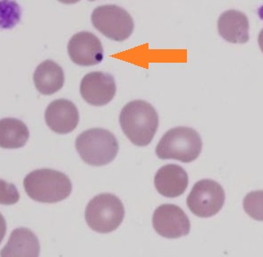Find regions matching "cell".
<instances>
[{"instance_id": "cell-1", "label": "cell", "mask_w": 263, "mask_h": 257, "mask_svg": "<svg viewBox=\"0 0 263 257\" xmlns=\"http://www.w3.org/2000/svg\"><path fill=\"white\" fill-rule=\"evenodd\" d=\"M119 122L123 132L135 145L152 143L159 126V116L153 105L142 100L130 101L122 108Z\"/></svg>"}, {"instance_id": "cell-2", "label": "cell", "mask_w": 263, "mask_h": 257, "mask_svg": "<svg viewBox=\"0 0 263 257\" xmlns=\"http://www.w3.org/2000/svg\"><path fill=\"white\" fill-rule=\"evenodd\" d=\"M24 187L30 198L40 203L54 204L63 201L72 192V183L66 174L42 169L28 174Z\"/></svg>"}, {"instance_id": "cell-3", "label": "cell", "mask_w": 263, "mask_h": 257, "mask_svg": "<svg viewBox=\"0 0 263 257\" xmlns=\"http://www.w3.org/2000/svg\"><path fill=\"white\" fill-rule=\"evenodd\" d=\"M202 148L201 136L194 129L179 126L170 129L163 136L156 148L161 160H177L189 163L196 160Z\"/></svg>"}, {"instance_id": "cell-4", "label": "cell", "mask_w": 263, "mask_h": 257, "mask_svg": "<svg viewBox=\"0 0 263 257\" xmlns=\"http://www.w3.org/2000/svg\"><path fill=\"white\" fill-rule=\"evenodd\" d=\"M76 148L82 160L91 166L110 163L118 153V142L112 133L103 128L88 129L76 140Z\"/></svg>"}, {"instance_id": "cell-5", "label": "cell", "mask_w": 263, "mask_h": 257, "mask_svg": "<svg viewBox=\"0 0 263 257\" xmlns=\"http://www.w3.org/2000/svg\"><path fill=\"white\" fill-rule=\"evenodd\" d=\"M125 207L120 199L111 194H101L91 199L85 210L88 226L99 233H109L120 226Z\"/></svg>"}, {"instance_id": "cell-6", "label": "cell", "mask_w": 263, "mask_h": 257, "mask_svg": "<svg viewBox=\"0 0 263 257\" xmlns=\"http://www.w3.org/2000/svg\"><path fill=\"white\" fill-rule=\"evenodd\" d=\"M91 23L98 31L116 42L128 39L135 28L128 12L115 5L96 7L91 14Z\"/></svg>"}, {"instance_id": "cell-7", "label": "cell", "mask_w": 263, "mask_h": 257, "mask_svg": "<svg viewBox=\"0 0 263 257\" xmlns=\"http://www.w3.org/2000/svg\"><path fill=\"white\" fill-rule=\"evenodd\" d=\"M225 199V191L218 182L202 179L194 185L186 203L194 215L209 218L216 215L221 210Z\"/></svg>"}, {"instance_id": "cell-8", "label": "cell", "mask_w": 263, "mask_h": 257, "mask_svg": "<svg viewBox=\"0 0 263 257\" xmlns=\"http://www.w3.org/2000/svg\"><path fill=\"white\" fill-rule=\"evenodd\" d=\"M153 223L156 232L166 238H178L190 232L189 218L177 205H160L154 212Z\"/></svg>"}, {"instance_id": "cell-9", "label": "cell", "mask_w": 263, "mask_h": 257, "mask_svg": "<svg viewBox=\"0 0 263 257\" xmlns=\"http://www.w3.org/2000/svg\"><path fill=\"white\" fill-rule=\"evenodd\" d=\"M117 91L114 77L103 72H91L84 76L80 93L83 100L92 106H104L109 103Z\"/></svg>"}, {"instance_id": "cell-10", "label": "cell", "mask_w": 263, "mask_h": 257, "mask_svg": "<svg viewBox=\"0 0 263 257\" xmlns=\"http://www.w3.org/2000/svg\"><path fill=\"white\" fill-rule=\"evenodd\" d=\"M67 50L71 60L78 66H95L103 60L101 41L89 31H81L73 35L68 42Z\"/></svg>"}, {"instance_id": "cell-11", "label": "cell", "mask_w": 263, "mask_h": 257, "mask_svg": "<svg viewBox=\"0 0 263 257\" xmlns=\"http://www.w3.org/2000/svg\"><path fill=\"white\" fill-rule=\"evenodd\" d=\"M45 121L54 132L66 135L73 131L78 125V109L72 101L65 99L55 100L46 109Z\"/></svg>"}, {"instance_id": "cell-12", "label": "cell", "mask_w": 263, "mask_h": 257, "mask_svg": "<svg viewBox=\"0 0 263 257\" xmlns=\"http://www.w3.org/2000/svg\"><path fill=\"white\" fill-rule=\"evenodd\" d=\"M189 178L186 171L176 164H167L160 168L154 178L157 191L167 198H175L184 194Z\"/></svg>"}, {"instance_id": "cell-13", "label": "cell", "mask_w": 263, "mask_h": 257, "mask_svg": "<svg viewBox=\"0 0 263 257\" xmlns=\"http://www.w3.org/2000/svg\"><path fill=\"white\" fill-rule=\"evenodd\" d=\"M218 30L227 42L242 44L249 41V20L240 11L224 12L218 18Z\"/></svg>"}, {"instance_id": "cell-14", "label": "cell", "mask_w": 263, "mask_h": 257, "mask_svg": "<svg viewBox=\"0 0 263 257\" xmlns=\"http://www.w3.org/2000/svg\"><path fill=\"white\" fill-rule=\"evenodd\" d=\"M40 242L30 229L19 228L11 234L7 245L1 250V257H39Z\"/></svg>"}, {"instance_id": "cell-15", "label": "cell", "mask_w": 263, "mask_h": 257, "mask_svg": "<svg viewBox=\"0 0 263 257\" xmlns=\"http://www.w3.org/2000/svg\"><path fill=\"white\" fill-rule=\"evenodd\" d=\"M64 71L52 60H45L40 64L33 75L35 87L40 94L52 95L64 85Z\"/></svg>"}, {"instance_id": "cell-16", "label": "cell", "mask_w": 263, "mask_h": 257, "mask_svg": "<svg viewBox=\"0 0 263 257\" xmlns=\"http://www.w3.org/2000/svg\"><path fill=\"white\" fill-rule=\"evenodd\" d=\"M29 130L24 122L7 118L0 121V145L4 149H17L25 146L29 139Z\"/></svg>"}, {"instance_id": "cell-17", "label": "cell", "mask_w": 263, "mask_h": 257, "mask_svg": "<svg viewBox=\"0 0 263 257\" xmlns=\"http://www.w3.org/2000/svg\"><path fill=\"white\" fill-rule=\"evenodd\" d=\"M243 209L253 219L263 222V190L253 191L243 199Z\"/></svg>"}, {"instance_id": "cell-18", "label": "cell", "mask_w": 263, "mask_h": 257, "mask_svg": "<svg viewBox=\"0 0 263 257\" xmlns=\"http://www.w3.org/2000/svg\"><path fill=\"white\" fill-rule=\"evenodd\" d=\"M258 42H259V46H260V49L263 52V29L260 31V34H259Z\"/></svg>"}]
</instances>
